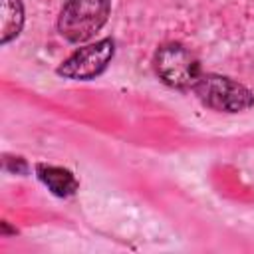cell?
Listing matches in <instances>:
<instances>
[{
    "mask_svg": "<svg viewBox=\"0 0 254 254\" xmlns=\"http://www.w3.org/2000/svg\"><path fill=\"white\" fill-rule=\"evenodd\" d=\"M111 0H67L58 18V32L71 44L93 38L107 22Z\"/></svg>",
    "mask_w": 254,
    "mask_h": 254,
    "instance_id": "cell-1",
    "label": "cell"
},
{
    "mask_svg": "<svg viewBox=\"0 0 254 254\" xmlns=\"http://www.w3.org/2000/svg\"><path fill=\"white\" fill-rule=\"evenodd\" d=\"M192 91L206 107L214 111L238 113L254 105V95L246 85L216 73H202L192 85Z\"/></svg>",
    "mask_w": 254,
    "mask_h": 254,
    "instance_id": "cell-2",
    "label": "cell"
},
{
    "mask_svg": "<svg viewBox=\"0 0 254 254\" xmlns=\"http://www.w3.org/2000/svg\"><path fill=\"white\" fill-rule=\"evenodd\" d=\"M155 71L167 85L177 89H187V87L192 89V85L202 75L200 64L194 58V54L177 42L165 44L157 50Z\"/></svg>",
    "mask_w": 254,
    "mask_h": 254,
    "instance_id": "cell-3",
    "label": "cell"
},
{
    "mask_svg": "<svg viewBox=\"0 0 254 254\" xmlns=\"http://www.w3.org/2000/svg\"><path fill=\"white\" fill-rule=\"evenodd\" d=\"M115 54V42L111 38H103L95 44L83 46L75 50L60 67L58 73L67 79H93L105 71Z\"/></svg>",
    "mask_w": 254,
    "mask_h": 254,
    "instance_id": "cell-4",
    "label": "cell"
},
{
    "mask_svg": "<svg viewBox=\"0 0 254 254\" xmlns=\"http://www.w3.org/2000/svg\"><path fill=\"white\" fill-rule=\"evenodd\" d=\"M38 179L48 187V190L60 198L71 196L77 190V179L73 177L71 171L64 167H54V165H38L36 167Z\"/></svg>",
    "mask_w": 254,
    "mask_h": 254,
    "instance_id": "cell-5",
    "label": "cell"
},
{
    "mask_svg": "<svg viewBox=\"0 0 254 254\" xmlns=\"http://www.w3.org/2000/svg\"><path fill=\"white\" fill-rule=\"evenodd\" d=\"M24 26V8L20 0H2V16H0V42H12Z\"/></svg>",
    "mask_w": 254,
    "mask_h": 254,
    "instance_id": "cell-6",
    "label": "cell"
}]
</instances>
